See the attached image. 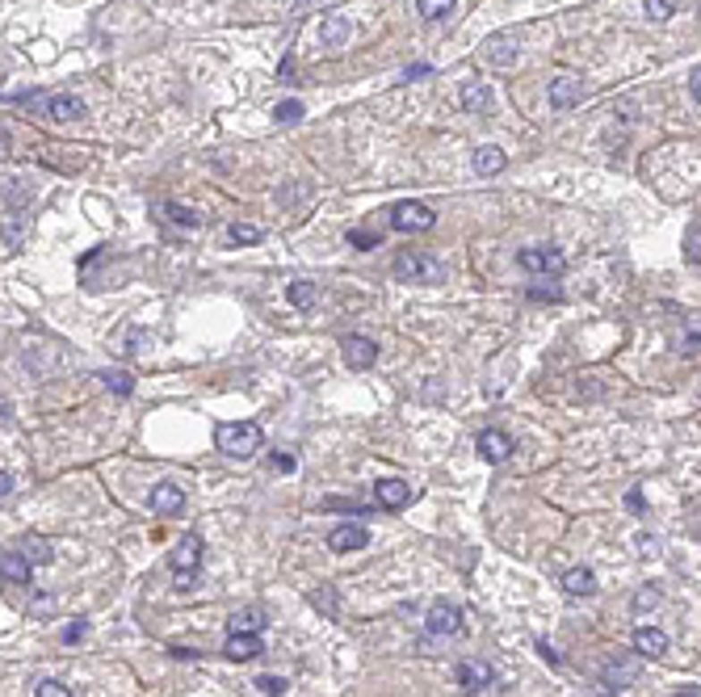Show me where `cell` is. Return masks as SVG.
<instances>
[{"label":"cell","instance_id":"obj_36","mask_svg":"<svg viewBox=\"0 0 701 697\" xmlns=\"http://www.w3.org/2000/svg\"><path fill=\"white\" fill-rule=\"evenodd\" d=\"M349 244H353V248H361V252H366V248H378V244H383V240H378V235H374V232H361V227H358V232H349Z\"/></svg>","mask_w":701,"mask_h":697},{"label":"cell","instance_id":"obj_4","mask_svg":"<svg viewBox=\"0 0 701 697\" xmlns=\"http://www.w3.org/2000/svg\"><path fill=\"white\" fill-rule=\"evenodd\" d=\"M517 265L525 274H542V277H559L567 269V260L559 248H521L517 252Z\"/></svg>","mask_w":701,"mask_h":697},{"label":"cell","instance_id":"obj_45","mask_svg":"<svg viewBox=\"0 0 701 697\" xmlns=\"http://www.w3.org/2000/svg\"><path fill=\"white\" fill-rule=\"evenodd\" d=\"M0 496H4V500H9V496H13V475H9V471H4V475H0Z\"/></svg>","mask_w":701,"mask_h":697},{"label":"cell","instance_id":"obj_40","mask_svg":"<svg viewBox=\"0 0 701 697\" xmlns=\"http://www.w3.org/2000/svg\"><path fill=\"white\" fill-rule=\"evenodd\" d=\"M38 697H72V689H68V684H59V681H42Z\"/></svg>","mask_w":701,"mask_h":697},{"label":"cell","instance_id":"obj_15","mask_svg":"<svg viewBox=\"0 0 701 697\" xmlns=\"http://www.w3.org/2000/svg\"><path fill=\"white\" fill-rule=\"evenodd\" d=\"M475 450H479L487 463H504L512 454V441H509V433H500V429H483L479 441H475Z\"/></svg>","mask_w":701,"mask_h":697},{"label":"cell","instance_id":"obj_41","mask_svg":"<svg viewBox=\"0 0 701 697\" xmlns=\"http://www.w3.org/2000/svg\"><path fill=\"white\" fill-rule=\"evenodd\" d=\"M30 563H51V547H46V542H30Z\"/></svg>","mask_w":701,"mask_h":697},{"label":"cell","instance_id":"obj_25","mask_svg":"<svg viewBox=\"0 0 701 697\" xmlns=\"http://www.w3.org/2000/svg\"><path fill=\"white\" fill-rule=\"evenodd\" d=\"M458 0H416V13L425 17V21H441V17L454 13Z\"/></svg>","mask_w":701,"mask_h":697},{"label":"cell","instance_id":"obj_32","mask_svg":"<svg viewBox=\"0 0 701 697\" xmlns=\"http://www.w3.org/2000/svg\"><path fill=\"white\" fill-rule=\"evenodd\" d=\"M101 383L110 387L114 395H131V391H135V378H131V374H122V370H114V374H101Z\"/></svg>","mask_w":701,"mask_h":697},{"label":"cell","instance_id":"obj_14","mask_svg":"<svg viewBox=\"0 0 701 697\" xmlns=\"http://www.w3.org/2000/svg\"><path fill=\"white\" fill-rule=\"evenodd\" d=\"M634 651L646 656V659L668 656V634H663L660 626H638V630H634Z\"/></svg>","mask_w":701,"mask_h":697},{"label":"cell","instance_id":"obj_18","mask_svg":"<svg viewBox=\"0 0 701 697\" xmlns=\"http://www.w3.org/2000/svg\"><path fill=\"white\" fill-rule=\"evenodd\" d=\"M458 101H462L467 114H492V93H487V84H479V81L462 84V89H458Z\"/></svg>","mask_w":701,"mask_h":697},{"label":"cell","instance_id":"obj_37","mask_svg":"<svg viewBox=\"0 0 701 697\" xmlns=\"http://www.w3.org/2000/svg\"><path fill=\"white\" fill-rule=\"evenodd\" d=\"M324 508H344V513H353V517H374V508H361L353 500H324Z\"/></svg>","mask_w":701,"mask_h":697},{"label":"cell","instance_id":"obj_9","mask_svg":"<svg viewBox=\"0 0 701 697\" xmlns=\"http://www.w3.org/2000/svg\"><path fill=\"white\" fill-rule=\"evenodd\" d=\"M344 366L349 370H370L378 361V344L370 336H344Z\"/></svg>","mask_w":701,"mask_h":697},{"label":"cell","instance_id":"obj_34","mask_svg":"<svg viewBox=\"0 0 701 697\" xmlns=\"http://www.w3.org/2000/svg\"><path fill=\"white\" fill-rule=\"evenodd\" d=\"M84 634H89V622H84V617H76V622H68V626H63V642H68V647H76Z\"/></svg>","mask_w":701,"mask_h":697},{"label":"cell","instance_id":"obj_10","mask_svg":"<svg viewBox=\"0 0 701 697\" xmlns=\"http://www.w3.org/2000/svg\"><path fill=\"white\" fill-rule=\"evenodd\" d=\"M328 547L336 550V555L366 550V547H370V530H366V525H336V530L328 533Z\"/></svg>","mask_w":701,"mask_h":697},{"label":"cell","instance_id":"obj_42","mask_svg":"<svg viewBox=\"0 0 701 697\" xmlns=\"http://www.w3.org/2000/svg\"><path fill=\"white\" fill-rule=\"evenodd\" d=\"M269 463H274V471H282V475H290V471H294V458H290V454H274Z\"/></svg>","mask_w":701,"mask_h":697},{"label":"cell","instance_id":"obj_47","mask_svg":"<svg viewBox=\"0 0 701 697\" xmlns=\"http://www.w3.org/2000/svg\"><path fill=\"white\" fill-rule=\"evenodd\" d=\"M626 508H630V513H643V496L630 492V496H626Z\"/></svg>","mask_w":701,"mask_h":697},{"label":"cell","instance_id":"obj_33","mask_svg":"<svg viewBox=\"0 0 701 697\" xmlns=\"http://www.w3.org/2000/svg\"><path fill=\"white\" fill-rule=\"evenodd\" d=\"M257 689L265 697H282L286 693V676H257Z\"/></svg>","mask_w":701,"mask_h":697},{"label":"cell","instance_id":"obj_39","mask_svg":"<svg viewBox=\"0 0 701 697\" xmlns=\"http://www.w3.org/2000/svg\"><path fill=\"white\" fill-rule=\"evenodd\" d=\"M525 294H529L534 302H559V290H554V286H529Z\"/></svg>","mask_w":701,"mask_h":697},{"label":"cell","instance_id":"obj_30","mask_svg":"<svg viewBox=\"0 0 701 697\" xmlns=\"http://www.w3.org/2000/svg\"><path fill=\"white\" fill-rule=\"evenodd\" d=\"M303 118V101H282V106H274V123H282V126H290V123H299Z\"/></svg>","mask_w":701,"mask_h":697},{"label":"cell","instance_id":"obj_23","mask_svg":"<svg viewBox=\"0 0 701 697\" xmlns=\"http://www.w3.org/2000/svg\"><path fill=\"white\" fill-rule=\"evenodd\" d=\"M257 630H265L261 609H240V614L227 617V634H257Z\"/></svg>","mask_w":701,"mask_h":697},{"label":"cell","instance_id":"obj_20","mask_svg":"<svg viewBox=\"0 0 701 697\" xmlns=\"http://www.w3.org/2000/svg\"><path fill=\"white\" fill-rule=\"evenodd\" d=\"M563 592L567 597H592V592H596V575H592V567H571V572L563 575Z\"/></svg>","mask_w":701,"mask_h":697},{"label":"cell","instance_id":"obj_24","mask_svg":"<svg viewBox=\"0 0 701 697\" xmlns=\"http://www.w3.org/2000/svg\"><path fill=\"white\" fill-rule=\"evenodd\" d=\"M660 601H663V592H660L655 584H646V588H638V592L630 597V609H634L638 617H643V614H651V609H655Z\"/></svg>","mask_w":701,"mask_h":697},{"label":"cell","instance_id":"obj_26","mask_svg":"<svg viewBox=\"0 0 701 697\" xmlns=\"http://www.w3.org/2000/svg\"><path fill=\"white\" fill-rule=\"evenodd\" d=\"M316 282H290L286 286V299L294 302V307H311V302H316Z\"/></svg>","mask_w":701,"mask_h":697},{"label":"cell","instance_id":"obj_13","mask_svg":"<svg viewBox=\"0 0 701 697\" xmlns=\"http://www.w3.org/2000/svg\"><path fill=\"white\" fill-rule=\"evenodd\" d=\"M181 508H185V492H181L177 483H156L152 488V513L156 517H177Z\"/></svg>","mask_w":701,"mask_h":697},{"label":"cell","instance_id":"obj_35","mask_svg":"<svg viewBox=\"0 0 701 697\" xmlns=\"http://www.w3.org/2000/svg\"><path fill=\"white\" fill-rule=\"evenodd\" d=\"M685 257L693 260V265H701V227H693V232L685 235Z\"/></svg>","mask_w":701,"mask_h":697},{"label":"cell","instance_id":"obj_22","mask_svg":"<svg viewBox=\"0 0 701 697\" xmlns=\"http://www.w3.org/2000/svg\"><path fill=\"white\" fill-rule=\"evenodd\" d=\"M319 42H324V47H344V42H349V21H344L341 13H328L319 21Z\"/></svg>","mask_w":701,"mask_h":697},{"label":"cell","instance_id":"obj_29","mask_svg":"<svg viewBox=\"0 0 701 697\" xmlns=\"http://www.w3.org/2000/svg\"><path fill=\"white\" fill-rule=\"evenodd\" d=\"M227 235H232V244H257V240H261V227H257V223H232Z\"/></svg>","mask_w":701,"mask_h":697},{"label":"cell","instance_id":"obj_1","mask_svg":"<svg viewBox=\"0 0 701 697\" xmlns=\"http://www.w3.org/2000/svg\"><path fill=\"white\" fill-rule=\"evenodd\" d=\"M261 424L257 421H223L215 424V446H219L227 458H252V454L261 450Z\"/></svg>","mask_w":701,"mask_h":697},{"label":"cell","instance_id":"obj_48","mask_svg":"<svg viewBox=\"0 0 701 697\" xmlns=\"http://www.w3.org/2000/svg\"><path fill=\"white\" fill-rule=\"evenodd\" d=\"M672 697H697V693H672Z\"/></svg>","mask_w":701,"mask_h":697},{"label":"cell","instance_id":"obj_7","mask_svg":"<svg viewBox=\"0 0 701 697\" xmlns=\"http://www.w3.org/2000/svg\"><path fill=\"white\" fill-rule=\"evenodd\" d=\"M425 630H428V639H441V634H458V630H462V609H458V605L437 601L433 609H428V617H425Z\"/></svg>","mask_w":701,"mask_h":697},{"label":"cell","instance_id":"obj_12","mask_svg":"<svg viewBox=\"0 0 701 697\" xmlns=\"http://www.w3.org/2000/svg\"><path fill=\"white\" fill-rule=\"evenodd\" d=\"M374 500H378V508H403L408 500H412V483H403V479H378L374 483Z\"/></svg>","mask_w":701,"mask_h":697},{"label":"cell","instance_id":"obj_31","mask_svg":"<svg viewBox=\"0 0 701 697\" xmlns=\"http://www.w3.org/2000/svg\"><path fill=\"white\" fill-rule=\"evenodd\" d=\"M643 4H646V17H651V21H668V17L680 9V0H643Z\"/></svg>","mask_w":701,"mask_h":697},{"label":"cell","instance_id":"obj_28","mask_svg":"<svg viewBox=\"0 0 701 697\" xmlns=\"http://www.w3.org/2000/svg\"><path fill=\"white\" fill-rule=\"evenodd\" d=\"M165 219H168V223H181V227H198V223H202V215H193L190 206L168 202V206H165Z\"/></svg>","mask_w":701,"mask_h":697},{"label":"cell","instance_id":"obj_8","mask_svg":"<svg viewBox=\"0 0 701 697\" xmlns=\"http://www.w3.org/2000/svg\"><path fill=\"white\" fill-rule=\"evenodd\" d=\"M454 681L467 689V693H479V689H487V684L495 681V672L487 659H462L454 668Z\"/></svg>","mask_w":701,"mask_h":697},{"label":"cell","instance_id":"obj_5","mask_svg":"<svg viewBox=\"0 0 701 697\" xmlns=\"http://www.w3.org/2000/svg\"><path fill=\"white\" fill-rule=\"evenodd\" d=\"M391 227H395V232H433V227H437V215H433L425 202H399L395 210H391Z\"/></svg>","mask_w":701,"mask_h":697},{"label":"cell","instance_id":"obj_43","mask_svg":"<svg viewBox=\"0 0 701 697\" xmlns=\"http://www.w3.org/2000/svg\"><path fill=\"white\" fill-rule=\"evenodd\" d=\"M537 656H542V659H546V664H550V668H559V664H563V659H559V656H554V647H550V642H537Z\"/></svg>","mask_w":701,"mask_h":697},{"label":"cell","instance_id":"obj_46","mask_svg":"<svg viewBox=\"0 0 701 697\" xmlns=\"http://www.w3.org/2000/svg\"><path fill=\"white\" fill-rule=\"evenodd\" d=\"M428 72H433V68H428V64H412V68L403 72V76H408V81H416V76H428Z\"/></svg>","mask_w":701,"mask_h":697},{"label":"cell","instance_id":"obj_11","mask_svg":"<svg viewBox=\"0 0 701 697\" xmlns=\"http://www.w3.org/2000/svg\"><path fill=\"white\" fill-rule=\"evenodd\" d=\"M579 97H584V84L571 81V76H559V81H550L546 101H550V110H554V114H563V110H571V106H579Z\"/></svg>","mask_w":701,"mask_h":697},{"label":"cell","instance_id":"obj_16","mask_svg":"<svg viewBox=\"0 0 701 697\" xmlns=\"http://www.w3.org/2000/svg\"><path fill=\"white\" fill-rule=\"evenodd\" d=\"M0 572H4V580H9V584H30V580H34V563H30L26 550H4Z\"/></svg>","mask_w":701,"mask_h":697},{"label":"cell","instance_id":"obj_27","mask_svg":"<svg viewBox=\"0 0 701 697\" xmlns=\"http://www.w3.org/2000/svg\"><path fill=\"white\" fill-rule=\"evenodd\" d=\"M504 47H509L504 38H492V42H487V59H492L495 68H512V64H517V51H504Z\"/></svg>","mask_w":701,"mask_h":697},{"label":"cell","instance_id":"obj_19","mask_svg":"<svg viewBox=\"0 0 701 697\" xmlns=\"http://www.w3.org/2000/svg\"><path fill=\"white\" fill-rule=\"evenodd\" d=\"M223 651H227V659L244 664V659H257V656H261L265 647H261V639H257V634H227V647H223Z\"/></svg>","mask_w":701,"mask_h":697},{"label":"cell","instance_id":"obj_17","mask_svg":"<svg viewBox=\"0 0 701 697\" xmlns=\"http://www.w3.org/2000/svg\"><path fill=\"white\" fill-rule=\"evenodd\" d=\"M46 118H55V123H72V118H84V101L72 93H55L46 97Z\"/></svg>","mask_w":701,"mask_h":697},{"label":"cell","instance_id":"obj_44","mask_svg":"<svg viewBox=\"0 0 701 697\" xmlns=\"http://www.w3.org/2000/svg\"><path fill=\"white\" fill-rule=\"evenodd\" d=\"M688 93H693V101H701V68H693V76H688Z\"/></svg>","mask_w":701,"mask_h":697},{"label":"cell","instance_id":"obj_21","mask_svg":"<svg viewBox=\"0 0 701 697\" xmlns=\"http://www.w3.org/2000/svg\"><path fill=\"white\" fill-rule=\"evenodd\" d=\"M504 165H509V156H504V148H479L475 151V173L479 177H495V173H504Z\"/></svg>","mask_w":701,"mask_h":697},{"label":"cell","instance_id":"obj_38","mask_svg":"<svg viewBox=\"0 0 701 697\" xmlns=\"http://www.w3.org/2000/svg\"><path fill=\"white\" fill-rule=\"evenodd\" d=\"M680 349H685V353H697L701 349V324H693V328L680 336Z\"/></svg>","mask_w":701,"mask_h":697},{"label":"cell","instance_id":"obj_2","mask_svg":"<svg viewBox=\"0 0 701 697\" xmlns=\"http://www.w3.org/2000/svg\"><path fill=\"white\" fill-rule=\"evenodd\" d=\"M395 277L399 282H420V286H437L445 282V265L428 252H399L395 257Z\"/></svg>","mask_w":701,"mask_h":697},{"label":"cell","instance_id":"obj_3","mask_svg":"<svg viewBox=\"0 0 701 697\" xmlns=\"http://www.w3.org/2000/svg\"><path fill=\"white\" fill-rule=\"evenodd\" d=\"M202 567V538L198 533H185L177 542V555H173V575H177V588H190L193 575Z\"/></svg>","mask_w":701,"mask_h":697},{"label":"cell","instance_id":"obj_6","mask_svg":"<svg viewBox=\"0 0 701 697\" xmlns=\"http://www.w3.org/2000/svg\"><path fill=\"white\" fill-rule=\"evenodd\" d=\"M638 672H643L638 656H630V659H609L605 668H601V684H605V693H621V689H630V684L638 681Z\"/></svg>","mask_w":701,"mask_h":697}]
</instances>
